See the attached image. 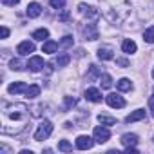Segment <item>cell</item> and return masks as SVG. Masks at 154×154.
Wrapping results in <instances>:
<instances>
[{
  "label": "cell",
  "mask_w": 154,
  "mask_h": 154,
  "mask_svg": "<svg viewBox=\"0 0 154 154\" xmlns=\"http://www.w3.org/2000/svg\"><path fill=\"white\" fill-rule=\"evenodd\" d=\"M26 13H27L29 18H36V17H40V13H42V6H40L38 2H31V4L27 6Z\"/></svg>",
  "instance_id": "12"
},
{
  "label": "cell",
  "mask_w": 154,
  "mask_h": 154,
  "mask_svg": "<svg viewBox=\"0 0 154 154\" xmlns=\"http://www.w3.org/2000/svg\"><path fill=\"white\" fill-rule=\"evenodd\" d=\"M98 122H100L102 125H116V118L105 116V114H100V116H98Z\"/></svg>",
  "instance_id": "22"
},
{
  "label": "cell",
  "mask_w": 154,
  "mask_h": 154,
  "mask_svg": "<svg viewBox=\"0 0 154 154\" xmlns=\"http://www.w3.org/2000/svg\"><path fill=\"white\" fill-rule=\"evenodd\" d=\"M116 87H118V91L125 93V91H131V89H132V82H131L129 78H120V80L116 82Z\"/></svg>",
  "instance_id": "18"
},
{
  "label": "cell",
  "mask_w": 154,
  "mask_h": 154,
  "mask_svg": "<svg viewBox=\"0 0 154 154\" xmlns=\"http://www.w3.org/2000/svg\"><path fill=\"white\" fill-rule=\"evenodd\" d=\"M149 109H150V114H152V118H154V96L149 98Z\"/></svg>",
  "instance_id": "33"
},
{
  "label": "cell",
  "mask_w": 154,
  "mask_h": 154,
  "mask_svg": "<svg viewBox=\"0 0 154 154\" xmlns=\"http://www.w3.org/2000/svg\"><path fill=\"white\" fill-rule=\"evenodd\" d=\"M127 154H138V149L136 147H127Z\"/></svg>",
  "instance_id": "35"
},
{
  "label": "cell",
  "mask_w": 154,
  "mask_h": 154,
  "mask_svg": "<svg viewBox=\"0 0 154 154\" xmlns=\"http://www.w3.org/2000/svg\"><path fill=\"white\" fill-rule=\"evenodd\" d=\"M9 36V29L6 26H2V38H8Z\"/></svg>",
  "instance_id": "34"
},
{
  "label": "cell",
  "mask_w": 154,
  "mask_h": 154,
  "mask_svg": "<svg viewBox=\"0 0 154 154\" xmlns=\"http://www.w3.org/2000/svg\"><path fill=\"white\" fill-rule=\"evenodd\" d=\"M107 103L111 105V107H114V109H122V107H125V100L120 96V94H116V93H111V94H107Z\"/></svg>",
  "instance_id": "7"
},
{
  "label": "cell",
  "mask_w": 154,
  "mask_h": 154,
  "mask_svg": "<svg viewBox=\"0 0 154 154\" xmlns=\"http://www.w3.org/2000/svg\"><path fill=\"white\" fill-rule=\"evenodd\" d=\"M145 114H147V112H145L143 109H136L134 112H131V114L125 118V122H127V123H132V122H140V120H143V118H145Z\"/></svg>",
  "instance_id": "15"
},
{
  "label": "cell",
  "mask_w": 154,
  "mask_h": 154,
  "mask_svg": "<svg viewBox=\"0 0 154 154\" xmlns=\"http://www.w3.org/2000/svg\"><path fill=\"white\" fill-rule=\"evenodd\" d=\"M40 94V87L38 85H29L26 91V98H36Z\"/></svg>",
  "instance_id": "21"
},
{
  "label": "cell",
  "mask_w": 154,
  "mask_h": 154,
  "mask_svg": "<svg viewBox=\"0 0 154 154\" xmlns=\"http://www.w3.org/2000/svg\"><path fill=\"white\" fill-rule=\"evenodd\" d=\"M44 65H45V63H44V58H40V56H31L29 62H27V67H29V71H33V72L42 71Z\"/></svg>",
  "instance_id": "9"
},
{
  "label": "cell",
  "mask_w": 154,
  "mask_h": 154,
  "mask_svg": "<svg viewBox=\"0 0 154 154\" xmlns=\"http://www.w3.org/2000/svg\"><path fill=\"white\" fill-rule=\"evenodd\" d=\"M152 141H154V136H152Z\"/></svg>",
  "instance_id": "38"
},
{
  "label": "cell",
  "mask_w": 154,
  "mask_h": 154,
  "mask_svg": "<svg viewBox=\"0 0 154 154\" xmlns=\"http://www.w3.org/2000/svg\"><path fill=\"white\" fill-rule=\"evenodd\" d=\"M100 78H102L100 67H98V65H91V67H89V72H87V80H89V82H96V80H100Z\"/></svg>",
  "instance_id": "13"
},
{
  "label": "cell",
  "mask_w": 154,
  "mask_h": 154,
  "mask_svg": "<svg viewBox=\"0 0 154 154\" xmlns=\"http://www.w3.org/2000/svg\"><path fill=\"white\" fill-rule=\"evenodd\" d=\"M8 91H9L11 94H20V93H26V91H27V85H26L24 82H15V84H11V85L8 87Z\"/></svg>",
  "instance_id": "14"
},
{
  "label": "cell",
  "mask_w": 154,
  "mask_h": 154,
  "mask_svg": "<svg viewBox=\"0 0 154 154\" xmlns=\"http://www.w3.org/2000/svg\"><path fill=\"white\" fill-rule=\"evenodd\" d=\"M33 38H35V40L44 42V40H47V38H49V31H47V29H44V27H42V29H36V31L33 33Z\"/></svg>",
  "instance_id": "20"
},
{
  "label": "cell",
  "mask_w": 154,
  "mask_h": 154,
  "mask_svg": "<svg viewBox=\"0 0 154 154\" xmlns=\"http://www.w3.org/2000/svg\"><path fill=\"white\" fill-rule=\"evenodd\" d=\"M71 45H72V36H69V35L63 36L62 42H60V47H71Z\"/></svg>",
  "instance_id": "28"
},
{
  "label": "cell",
  "mask_w": 154,
  "mask_h": 154,
  "mask_svg": "<svg viewBox=\"0 0 154 154\" xmlns=\"http://www.w3.org/2000/svg\"><path fill=\"white\" fill-rule=\"evenodd\" d=\"M82 33H84L85 40H91V42H94V40L100 38V35H98V27H96V24H93V22H87V24L84 26Z\"/></svg>",
  "instance_id": "4"
},
{
  "label": "cell",
  "mask_w": 154,
  "mask_h": 154,
  "mask_svg": "<svg viewBox=\"0 0 154 154\" xmlns=\"http://www.w3.org/2000/svg\"><path fill=\"white\" fill-rule=\"evenodd\" d=\"M93 138H94L96 143H105L111 138V131L107 127H96L94 132H93Z\"/></svg>",
  "instance_id": "5"
},
{
  "label": "cell",
  "mask_w": 154,
  "mask_h": 154,
  "mask_svg": "<svg viewBox=\"0 0 154 154\" xmlns=\"http://www.w3.org/2000/svg\"><path fill=\"white\" fill-rule=\"evenodd\" d=\"M152 78H154V69H152Z\"/></svg>",
  "instance_id": "37"
},
{
  "label": "cell",
  "mask_w": 154,
  "mask_h": 154,
  "mask_svg": "<svg viewBox=\"0 0 154 154\" xmlns=\"http://www.w3.org/2000/svg\"><path fill=\"white\" fill-rule=\"evenodd\" d=\"M74 105H76V100L71 98V96H65V109H71V107H74Z\"/></svg>",
  "instance_id": "30"
},
{
  "label": "cell",
  "mask_w": 154,
  "mask_h": 154,
  "mask_svg": "<svg viewBox=\"0 0 154 154\" xmlns=\"http://www.w3.org/2000/svg\"><path fill=\"white\" fill-rule=\"evenodd\" d=\"M49 4H51V8H54V9H62V8L65 6V0H49Z\"/></svg>",
  "instance_id": "27"
},
{
  "label": "cell",
  "mask_w": 154,
  "mask_h": 154,
  "mask_svg": "<svg viewBox=\"0 0 154 154\" xmlns=\"http://www.w3.org/2000/svg\"><path fill=\"white\" fill-rule=\"evenodd\" d=\"M93 145H94V138H91V136L82 134L76 138V149H80V150H89Z\"/></svg>",
  "instance_id": "6"
},
{
  "label": "cell",
  "mask_w": 154,
  "mask_h": 154,
  "mask_svg": "<svg viewBox=\"0 0 154 154\" xmlns=\"http://www.w3.org/2000/svg\"><path fill=\"white\" fill-rule=\"evenodd\" d=\"M42 51H44V53H47V54H53V53H56V51H58V44H56V42H53V40H45V44L42 45Z\"/></svg>",
  "instance_id": "19"
},
{
  "label": "cell",
  "mask_w": 154,
  "mask_h": 154,
  "mask_svg": "<svg viewBox=\"0 0 154 154\" xmlns=\"http://www.w3.org/2000/svg\"><path fill=\"white\" fill-rule=\"evenodd\" d=\"M67 17H69V13H67V11H65V13H63V15H62V17H60V18H62V20H67Z\"/></svg>",
  "instance_id": "36"
},
{
  "label": "cell",
  "mask_w": 154,
  "mask_h": 154,
  "mask_svg": "<svg viewBox=\"0 0 154 154\" xmlns=\"http://www.w3.org/2000/svg\"><path fill=\"white\" fill-rule=\"evenodd\" d=\"M85 100H89V102H94V103H98V102H102V93L96 89V87H89L87 91H85Z\"/></svg>",
  "instance_id": "11"
},
{
  "label": "cell",
  "mask_w": 154,
  "mask_h": 154,
  "mask_svg": "<svg viewBox=\"0 0 154 154\" xmlns=\"http://www.w3.org/2000/svg\"><path fill=\"white\" fill-rule=\"evenodd\" d=\"M35 51V44L33 42H29V40H24V42H20L18 44V47H17V53L20 54V56H27L29 53H33Z\"/></svg>",
  "instance_id": "8"
},
{
  "label": "cell",
  "mask_w": 154,
  "mask_h": 154,
  "mask_svg": "<svg viewBox=\"0 0 154 154\" xmlns=\"http://www.w3.org/2000/svg\"><path fill=\"white\" fill-rule=\"evenodd\" d=\"M78 11H80V15L87 20V22H93V20H96L98 17H100V11L96 9V8H93V6H87V4H78Z\"/></svg>",
  "instance_id": "3"
},
{
  "label": "cell",
  "mask_w": 154,
  "mask_h": 154,
  "mask_svg": "<svg viewBox=\"0 0 154 154\" xmlns=\"http://www.w3.org/2000/svg\"><path fill=\"white\" fill-rule=\"evenodd\" d=\"M18 2H20V0H2V4H4V6H9V8H11V6H17Z\"/></svg>",
  "instance_id": "32"
},
{
  "label": "cell",
  "mask_w": 154,
  "mask_h": 154,
  "mask_svg": "<svg viewBox=\"0 0 154 154\" xmlns=\"http://www.w3.org/2000/svg\"><path fill=\"white\" fill-rule=\"evenodd\" d=\"M112 56H114V54H112V49H111V47L105 45V47H100V49H98V58H100L102 62L112 60Z\"/></svg>",
  "instance_id": "16"
},
{
  "label": "cell",
  "mask_w": 154,
  "mask_h": 154,
  "mask_svg": "<svg viewBox=\"0 0 154 154\" xmlns=\"http://www.w3.org/2000/svg\"><path fill=\"white\" fill-rule=\"evenodd\" d=\"M58 150H62V152H71V150H72V145H71L67 140H62V141L58 143Z\"/></svg>",
  "instance_id": "26"
},
{
  "label": "cell",
  "mask_w": 154,
  "mask_h": 154,
  "mask_svg": "<svg viewBox=\"0 0 154 154\" xmlns=\"http://www.w3.org/2000/svg\"><path fill=\"white\" fill-rule=\"evenodd\" d=\"M120 141H122V145H125V147H136V145H138V134H134V132H125Z\"/></svg>",
  "instance_id": "10"
},
{
  "label": "cell",
  "mask_w": 154,
  "mask_h": 154,
  "mask_svg": "<svg viewBox=\"0 0 154 154\" xmlns=\"http://www.w3.org/2000/svg\"><path fill=\"white\" fill-rule=\"evenodd\" d=\"M136 42L134 40H123V44H122V51L125 53V54H132V53H136Z\"/></svg>",
  "instance_id": "17"
},
{
  "label": "cell",
  "mask_w": 154,
  "mask_h": 154,
  "mask_svg": "<svg viewBox=\"0 0 154 154\" xmlns=\"http://www.w3.org/2000/svg\"><path fill=\"white\" fill-rule=\"evenodd\" d=\"M116 63H118L120 67H129V62H127L125 58H116Z\"/></svg>",
  "instance_id": "31"
},
{
  "label": "cell",
  "mask_w": 154,
  "mask_h": 154,
  "mask_svg": "<svg viewBox=\"0 0 154 154\" xmlns=\"http://www.w3.org/2000/svg\"><path fill=\"white\" fill-rule=\"evenodd\" d=\"M51 132H53V123H51L49 120H44V122L38 125L36 132H35V140H36V141H44V140H47V138L51 136Z\"/></svg>",
  "instance_id": "2"
},
{
  "label": "cell",
  "mask_w": 154,
  "mask_h": 154,
  "mask_svg": "<svg viewBox=\"0 0 154 154\" xmlns=\"http://www.w3.org/2000/svg\"><path fill=\"white\" fill-rule=\"evenodd\" d=\"M100 82H102V89H111L112 87V78H111L109 74H102Z\"/></svg>",
  "instance_id": "24"
},
{
  "label": "cell",
  "mask_w": 154,
  "mask_h": 154,
  "mask_svg": "<svg viewBox=\"0 0 154 154\" xmlns=\"http://www.w3.org/2000/svg\"><path fill=\"white\" fill-rule=\"evenodd\" d=\"M103 17L111 24H122L131 15V2L129 0H102L100 2Z\"/></svg>",
  "instance_id": "1"
},
{
  "label": "cell",
  "mask_w": 154,
  "mask_h": 154,
  "mask_svg": "<svg viewBox=\"0 0 154 154\" xmlns=\"http://www.w3.org/2000/svg\"><path fill=\"white\" fill-rule=\"evenodd\" d=\"M69 62H71V56H69V54H62V56H58V58H56V62H54V63H56L58 67H65Z\"/></svg>",
  "instance_id": "25"
},
{
  "label": "cell",
  "mask_w": 154,
  "mask_h": 154,
  "mask_svg": "<svg viewBox=\"0 0 154 154\" xmlns=\"http://www.w3.org/2000/svg\"><path fill=\"white\" fill-rule=\"evenodd\" d=\"M143 40H145L147 44H154V26L149 27V29H145V33H143Z\"/></svg>",
  "instance_id": "23"
},
{
  "label": "cell",
  "mask_w": 154,
  "mask_h": 154,
  "mask_svg": "<svg viewBox=\"0 0 154 154\" xmlns=\"http://www.w3.org/2000/svg\"><path fill=\"white\" fill-rule=\"evenodd\" d=\"M9 67H11L13 71H20V69H22V63H20L18 58H13V60L9 62Z\"/></svg>",
  "instance_id": "29"
}]
</instances>
